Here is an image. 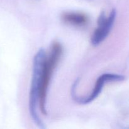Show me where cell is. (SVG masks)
<instances>
[{
  "label": "cell",
  "mask_w": 129,
  "mask_h": 129,
  "mask_svg": "<svg viewBox=\"0 0 129 129\" xmlns=\"http://www.w3.org/2000/svg\"><path fill=\"white\" fill-rule=\"evenodd\" d=\"M46 55L45 50L43 49H40L38 50L34 57L29 96V110L30 115L35 124L41 128H45V126L44 125V123L38 114V108H39V98L43 66Z\"/></svg>",
  "instance_id": "1"
},
{
  "label": "cell",
  "mask_w": 129,
  "mask_h": 129,
  "mask_svg": "<svg viewBox=\"0 0 129 129\" xmlns=\"http://www.w3.org/2000/svg\"><path fill=\"white\" fill-rule=\"evenodd\" d=\"M62 54V47L59 42L52 44L49 55H46L42 74L41 87H40L39 108L43 114L46 115L47 94L50 79L52 76L54 69L56 68Z\"/></svg>",
  "instance_id": "2"
},
{
  "label": "cell",
  "mask_w": 129,
  "mask_h": 129,
  "mask_svg": "<svg viewBox=\"0 0 129 129\" xmlns=\"http://www.w3.org/2000/svg\"><path fill=\"white\" fill-rule=\"evenodd\" d=\"M125 78V76L122 75H119V74H111V73H105V74H102L97 79L96 82L95 83V86H94L91 94L85 98H81V97L76 96V94L75 89L78 83V80H77L76 81L74 82L73 88H72V96H73L74 100L78 102V103L88 104V103H91L98 98V96L102 93L103 87L105 85V83H108V82L122 81L124 80Z\"/></svg>",
  "instance_id": "3"
},
{
  "label": "cell",
  "mask_w": 129,
  "mask_h": 129,
  "mask_svg": "<svg viewBox=\"0 0 129 129\" xmlns=\"http://www.w3.org/2000/svg\"><path fill=\"white\" fill-rule=\"evenodd\" d=\"M116 16L117 11L115 9L112 10L108 16H106L104 12L101 13L97 21V27L91 39L92 45L98 46L107 39L114 25Z\"/></svg>",
  "instance_id": "4"
},
{
  "label": "cell",
  "mask_w": 129,
  "mask_h": 129,
  "mask_svg": "<svg viewBox=\"0 0 129 129\" xmlns=\"http://www.w3.org/2000/svg\"><path fill=\"white\" fill-rule=\"evenodd\" d=\"M64 23L77 27L85 26L89 21V18L86 14L79 12H67L62 15Z\"/></svg>",
  "instance_id": "5"
}]
</instances>
